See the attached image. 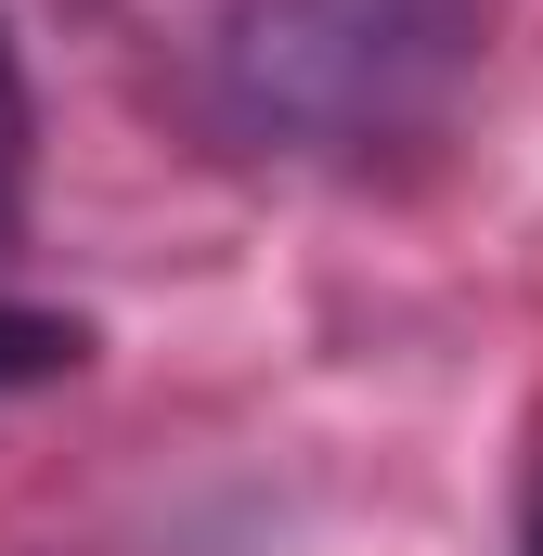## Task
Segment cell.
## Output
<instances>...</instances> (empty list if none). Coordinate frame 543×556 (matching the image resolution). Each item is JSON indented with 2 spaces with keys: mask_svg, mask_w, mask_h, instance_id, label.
Returning a JSON list of instances; mask_svg holds the SVG:
<instances>
[{
  "mask_svg": "<svg viewBox=\"0 0 543 556\" xmlns=\"http://www.w3.org/2000/svg\"><path fill=\"white\" fill-rule=\"evenodd\" d=\"M479 78V0H220L207 104L260 155H389Z\"/></svg>",
  "mask_w": 543,
  "mask_h": 556,
  "instance_id": "cell-1",
  "label": "cell"
},
{
  "mask_svg": "<svg viewBox=\"0 0 543 556\" xmlns=\"http://www.w3.org/2000/svg\"><path fill=\"white\" fill-rule=\"evenodd\" d=\"M78 363H91V324H78V311L0 298V389H52V376H78Z\"/></svg>",
  "mask_w": 543,
  "mask_h": 556,
  "instance_id": "cell-2",
  "label": "cell"
},
{
  "mask_svg": "<svg viewBox=\"0 0 543 556\" xmlns=\"http://www.w3.org/2000/svg\"><path fill=\"white\" fill-rule=\"evenodd\" d=\"M26 207V65H13V26H0V233Z\"/></svg>",
  "mask_w": 543,
  "mask_h": 556,
  "instance_id": "cell-3",
  "label": "cell"
}]
</instances>
